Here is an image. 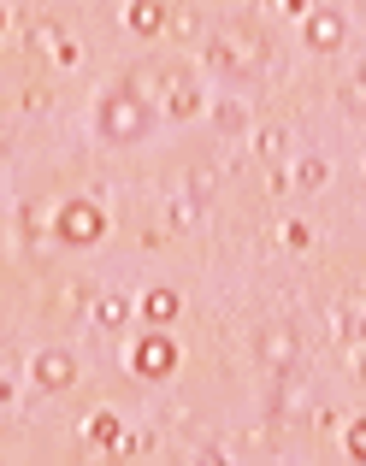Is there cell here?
Returning a JSON list of instances; mask_svg holds the SVG:
<instances>
[{
	"instance_id": "cell-2",
	"label": "cell",
	"mask_w": 366,
	"mask_h": 466,
	"mask_svg": "<svg viewBox=\"0 0 366 466\" xmlns=\"http://www.w3.org/2000/svg\"><path fill=\"white\" fill-rule=\"evenodd\" d=\"M54 237L66 242V248H89V242L107 237V213L95 201H66L54 213Z\"/></svg>"
},
{
	"instance_id": "cell-4",
	"label": "cell",
	"mask_w": 366,
	"mask_h": 466,
	"mask_svg": "<svg viewBox=\"0 0 366 466\" xmlns=\"http://www.w3.org/2000/svg\"><path fill=\"white\" fill-rule=\"evenodd\" d=\"M30 372H36V384H42V390H66V384H77V360H71L66 349H42Z\"/></svg>"
},
{
	"instance_id": "cell-12",
	"label": "cell",
	"mask_w": 366,
	"mask_h": 466,
	"mask_svg": "<svg viewBox=\"0 0 366 466\" xmlns=\"http://www.w3.org/2000/svg\"><path fill=\"white\" fill-rule=\"evenodd\" d=\"M242 125H249V113H242V101H225V106H219V130H225V137H237Z\"/></svg>"
},
{
	"instance_id": "cell-14",
	"label": "cell",
	"mask_w": 366,
	"mask_h": 466,
	"mask_svg": "<svg viewBox=\"0 0 366 466\" xmlns=\"http://www.w3.org/2000/svg\"><path fill=\"white\" fill-rule=\"evenodd\" d=\"M195 106H201V95H195L189 83H178V95H172V118H189Z\"/></svg>"
},
{
	"instance_id": "cell-1",
	"label": "cell",
	"mask_w": 366,
	"mask_h": 466,
	"mask_svg": "<svg viewBox=\"0 0 366 466\" xmlns=\"http://www.w3.org/2000/svg\"><path fill=\"white\" fill-rule=\"evenodd\" d=\"M148 130H154V106L142 101L137 89H107L101 101H95V137L101 142L130 148V142H142Z\"/></svg>"
},
{
	"instance_id": "cell-6",
	"label": "cell",
	"mask_w": 366,
	"mask_h": 466,
	"mask_svg": "<svg viewBox=\"0 0 366 466\" xmlns=\"http://www.w3.org/2000/svg\"><path fill=\"white\" fill-rule=\"evenodd\" d=\"M343 30H349V24H343V12H337V6H320V12L308 18V47L331 54V47L343 42Z\"/></svg>"
},
{
	"instance_id": "cell-7",
	"label": "cell",
	"mask_w": 366,
	"mask_h": 466,
	"mask_svg": "<svg viewBox=\"0 0 366 466\" xmlns=\"http://www.w3.org/2000/svg\"><path fill=\"white\" fill-rule=\"evenodd\" d=\"M118 431H125V425H118V413H107V408H95L89 420H83V437H89V443H101V449H113Z\"/></svg>"
},
{
	"instance_id": "cell-10",
	"label": "cell",
	"mask_w": 366,
	"mask_h": 466,
	"mask_svg": "<svg viewBox=\"0 0 366 466\" xmlns=\"http://www.w3.org/2000/svg\"><path fill=\"white\" fill-rule=\"evenodd\" d=\"M284 148H290V130H284V125H266L260 137H254V154H260V159H272V166L284 159Z\"/></svg>"
},
{
	"instance_id": "cell-5",
	"label": "cell",
	"mask_w": 366,
	"mask_h": 466,
	"mask_svg": "<svg viewBox=\"0 0 366 466\" xmlns=\"http://www.w3.org/2000/svg\"><path fill=\"white\" fill-rule=\"evenodd\" d=\"M296 354H301L296 330H260V360L272 366V372H290V366H296Z\"/></svg>"
},
{
	"instance_id": "cell-8",
	"label": "cell",
	"mask_w": 366,
	"mask_h": 466,
	"mask_svg": "<svg viewBox=\"0 0 366 466\" xmlns=\"http://www.w3.org/2000/svg\"><path fill=\"white\" fill-rule=\"evenodd\" d=\"M142 319H148V325H172V319H178V296H172V289H148V296H142Z\"/></svg>"
},
{
	"instance_id": "cell-3",
	"label": "cell",
	"mask_w": 366,
	"mask_h": 466,
	"mask_svg": "<svg viewBox=\"0 0 366 466\" xmlns=\"http://www.w3.org/2000/svg\"><path fill=\"white\" fill-rule=\"evenodd\" d=\"M130 366H137L142 378H166V372H172V366H178V349H172V337H166V330L154 325L148 337L137 342V354H130Z\"/></svg>"
},
{
	"instance_id": "cell-20",
	"label": "cell",
	"mask_w": 366,
	"mask_h": 466,
	"mask_svg": "<svg viewBox=\"0 0 366 466\" xmlns=\"http://www.w3.org/2000/svg\"><path fill=\"white\" fill-rule=\"evenodd\" d=\"M0 30H6V6H0Z\"/></svg>"
},
{
	"instance_id": "cell-9",
	"label": "cell",
	"mask_w": 366,
	"mask_h": 466,
	"mask_svg": "<svg viewBox=\"0 0 366 466\" xmlns=\"http://www.w3.org/2000/svg\"><path fill=\"white\" fill-rule=\"evenodd\" d=\"M160 24H166V6H160V0H130V30H137V35H154Z\"/></svg>"
},
{
	"instance_id": "cell-15",
	"label": "cell",
	"mask_w": 366,
	"mask_h": 466,
	"mask_svg": "<svg viewBox=\"0 0 366 466\" xmlns=\"http://www.w3.org/2000/svg\"><path fill=\"white\" fill-rule=\"evenodd\" d=\"M308 242H313V225L290 218V225H284V248H308Z\"/></svg>"
},
{
	"instance_id": "cell-17",
	"label": "cell",
	"mask_w": 366,
	"mask_h": 466,
	"mask_svg": "<svg viewBox=\"0 0 366 466\" xmlns=\"http://www.w3.org/2000/svg\"><path fill=\"white\" fill-rule=\"evenodd\" d=\"M59 42H66V30H59V24H54V30H47V24H42V30H36V47H47V54H54Z\"/></svg>"
},
{
	"instance_id": "cell-18",
	"label": "cell",
	"mask_w": 366,
	"mask_h": 466,
	"mask_svg": "<svg viewBox=\"0 0 366 466\" xmlns=\"http://www.w3.org/2000/svg\"><path fill=\"white\" fill-rule=\"evenodd\" d=\"M343 106H349V118H361V83H349V89H343Z\"/></svg>"
},
{
	"instance_id": "cell-11",
	"label": "cell",
	"mask_w": 366,
	"mask_h": 466,
	"mask_svg": "<svg viewBox=\"0 0 366 466\" xmlns=\"http://www.w3.org/2000/svg\"><path fill=\"white\" fill-rule=\"evenodd\" d=\"M125 313H130V301H125V296H101V301H95V319H101L107 330L125 325Z\"/></svg>"
},
{
	"instance_id": "cell-16",
	"label": "cell",
	"mask_w": 366,
	"mask_h": 466,
	"mask_svg": "<svg viewBox=\"0 0 366 466\" xmlns=\"http://www.w3.org/2000/svg\"><path fill=\"white\" fill-rule=\"evenodd\" d=\"M118 443H125V455H154V431L148 437H142V431H130V437L118 431Z\"/></svg>"
},
{
	"instance_id": "cell-13",
	"label": "cell",
	"mask_w": 366,
	"mask_h": 466,
	"mask_svg": "<svg viewBox=\"0 0 366 466\" xmlns=\"http://www.w3.org/2000/svg\"><path fill=\"white\" fill-rule=\"evenodd\" d=\"M320 183H325V166L320 159H301L296 166V189H320Z\"/></svg>"
},
{
	"instance_id": "cell-19",
	"label": "cell",
	"mask_w": 366,
	"mask_h": 466,
	"mask_svg": "<svg viewBox=\"0 0 366 466\" xmlns=\"http://www.w3.org/2000/svg\"><path fill=\"white\" fill-rule=\"evenodd\" d=\"M278 12H308V0H272Z\"/></svg>"
}]
</instances>
